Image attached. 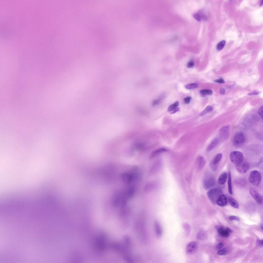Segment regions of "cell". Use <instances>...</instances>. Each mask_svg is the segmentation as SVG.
<instances>
[{
  "label": "cell",
  "instance_id": "9",
  "mask_svg": "<svg viewBox=\"0 0 263 263\" xmlns=\"http://www.w3.org/2000/svg\"><path fill=\"white\" fill-rule=\"evenodd\" d=\"M249 192L252 197L258 203L262 204L263 203V198L261 195L253 188L249 189Z\"/></svg>",
  "mask_w": 263,
  "mask_h": 263
},
{
  "label": "cell",
  "instance_id": "19",
  "mask_svg": "<svg viewBox=\"0 0 263 263\" xmlns=\"http://www.w3.org/2000/svg\"><path fill=\"white\" fill-rule=\"evenodd\" d=\"M167 149L164 148L159 149L152 152L151 155L150 157L151 158H153L159 154L162 153L167 152Z\"/></svg>",
  "mask_w": 263,
  "mask_h": 263
},
{
  "label": "cell",
  "instance_id": "29",
  "mask_svg": "<svg viewBox=\"0 0 263 263\" xmlns=\"http://www.w3.org/2000/svg\"><path fill=\"white\" fill-rule=\"evenodd\" d=\"M227 253V250L225 249H223L219 250L217 252V254L220 255H225Z\"/></svg>",
  "mask_w": 263,
  "mask_h": 263
},
{
  "label": "cell",
  "instance_id": "41",
  "mask_svg": "<svg viewBox=\"0 0 263 263\" xmlns=\"http://www.w3.org/2000/svg\"><path fill=\"white\" fill-rule=\"evenodd\" d=\"M225 229L226 231L229 233L232 232V230L229 228H226Z\"/></svg>",
  "mask_w": 263,
  "mask_h": 263
},
{
  "label": "cell",
  "instance_id": "5",
  "mask_svg": "<svg viewBox=\"0 0 263 263\" xmlns=\"http://www.w3.org/2000/svg\"><path fill=\"white\" fill-rule=\"evenodd\" d=\"M230 160L234 164H238L243 161V156L241 152L235 151L232 152L230 155Z\"/></svg>",
  "mask_w": 263,
  "mask_h": 263
},
{
  "label": "cell",
  "instance_id": "33",
  "mask_svg": "<svg viewBox=\"0 0 263 263\" xmlns=\"http://www.w3.org/2000/svg\"><path fill=\"white\" fill-rule=\"evenodd\" d=\"M194 16L195 18L198 21H200L201 20V17L200 15L198 14H195L194 15Z\"/></svg>",
  "mask_w": 263,
  "mask_h": 263
},
{
  "label": "cell",
  "instance_id": "6",
  "mask_svg": "<svg viewBox=\"0 0 263 263\" xmlns=\"http://www.w3.org/2000/svg\"><path fill=\"white\" fill-rule=\"evenodd\" d=\"M215 184V179L212 175H207L204 178L203 181V186L205 189H209L214 186Z\"/></svg>",
  "mask_w": 263,
  "mask_h": 263
},
{
  "label": "cell",
  "instance_id": "12",
  "mask_svg": "<svg viewBox=\"0 0 263 263\" xmlns=\"http://www.w3.org/2000/svg\"><path fill=\"white\" fill-rule=\"evenodd\" d=\"M228 203V199L225 195L222 194L218 199L216 203L218 206L223 207L227 205Z\"/></svg>",
  "mask_w": 263,
  "mask_h": 263
},
{
  "label": "cell",
  "instance_id": "3",
  "mask_svg": "<svg viewBox=\"0 0 263 263\" xmlns=\"http://www.w3.org/2000/svg\"><path fill=\"white\" fill-rule=\"evenodd\" d=\"M207 194L211 202L215 204L217 199L223 194V191L219 188H215L209 190Z\"/></svg>",
  "mask_w": 263,
  "mask_h": 263
},
{
  "label": "cell",
  "instance_id": "32",
  "mask_svg": "<svg viewBox=\"0 0 263 263\" xmlns=\"http://www.w3.org/2000/svg\"><path fill=\"white\" fill-rule=\"evenodd\" d=\"M191 99L190 97L188 96L186 97L184 99V101L185 103L186 104L189 103Z\"/></svg>",
  "mask_w": 263,
  "mask_h": 263
},
{
  "label": "cell",
  "instance_id": "27",
  "mask_svg": "<svg viewBox=\"0 0 263 263\" xmlns=\"http://www.w3.org/2000/svg\"><path fill=\"white\" fill-rule=\"evenodd\" d=\"M200 93L203 95H210L212 94V90L209 89H203L200 91Z\"/></svg>",
  "mask_w": 263,
  "mask_h": 263
},
{
  "label": "cell",
  "instance_id": "7",
  "mask_svg": "<svg viewBox=\"0 0 263 263\" xmlns=\"http://www.w3.org/2000/svg\"><path fill=\"white\" fill-rule=\"evenodd\" d=\"M246 140L245 135L241 132L237 133L233 139L234 144L237 145H239L244 144Z\"/></svg>",
  "mask_w": 263,
  "mask_h": 263
},
{
  "label": "cell",
  "instance_id": "21",
  "mask_svg": "<svg viewBox=\"0 0 263 263\" xmlns=\"http://www.w3.org/2000/svg\"><path fill=\"white\" fill-rule=\"evenodd\" d=\"M228 189L229 193L230 194H233L232 186V180L231 173L229 172L228 174Z\"/></svg>",
  "mask_w": 263,
  "mask_h": 263
},
{
  "label": "cell",
  "instance_id": "15",
  "mask_svg": "<svg viewBox=\"0 0 263 263\" xmlns=\"http://www.w3.org/2000/svg\"><path fill=\"white\" fill-rule=\"evenodd\" d=\"M198 168L200 170L202 169L206 164V161L205 159L202 156H200L197 159Z\"/></svg>",
  "mask_w": 263,
  "mask_h": 263
},
{
  "label": "cell",
  "instance_id": "17",
  "mask_svg": "<svg viewBox=\"0 0 263 263\" xmlns=\"http://www.w3.org/2000/svg\"><path fill=\"white\" fill-rule=\"evenodd\" d=\"M227 177L228 174L226 173H223L221 174L218 179V183L220 185L224 184L226 181Z\"/></svg>",
  "mask_w": 263,
  "mask_h": 263
},
{
  "label": "cell",
  "instance_id": "20",
  "mask_svg": "<svg viewBox=\"0 0 263 263\" xmlns=\"http://www.w3.org/2000/svg\"><path fill=\"white\" fill-rule=\"evenodd\" d=\"M228 200L230 205L233 207L236 208H239V204L237 201L234 198L232 197H229L228 198Z\"/></svg>",
  "mask_w": 263,
  "mask_h": 263
},
{
  "label": "cell",
  "instance_id": "30",
  "mask_svg": "<svg viewBox=\"0 0 263 263\" xmlns=\"http://www.w3.org/2000/svg\"><path fill=\"white\" fill-rule=\"evenodd\" d=\"M229 218L230 220L231 221L235 220L239 221L240 220V219L238 217L235 216H230L229 217Z\"/></svg>",
  "mask_w": 263,
  "mask_h": 263
},
{
  "label": "cell",
  "instance_id": "8",
  "mask_svg": "<svg viewBox=\"0 0 263 263\" xmlns=\"http://www.w3.org/2000/svg\"><path fill=\"white\" fill-rule=\"evenodd\" d=\"M236 169L240 174L245 173L248 170L249 165L248 162L243 161L238 164H236L235 166Z\"/></svg>",
  "mask_w": 263,
  "mask_h": 263
},
{
  "label": "cell",
  "instance_id": "25",
  "mask_svg": "<svg viewBox=\"0 0 263 263\" xmlns=\"http://www.w3.org/2000/svg\"><path fill=\"white\" fill-rule=\"evenodd\" d=\"M198 86V85L197 84L195 83H192L186 85L185 87L187 89H190L197 88Z\"/></svg>",
  "mask_w": 263,
  "mask_h": 263
},
{
  "label": "cell",
  "instance_id": "38",
  "mask_svg": "<svg viewBox=\"0 0 263 263\" xmlns=\"http://www.w3.org/2000/svg\"><path fill=\"white\" fill-rule=\"evenodd\" d=\"M257 245L259 246H263V240H258L257 241Z\"/></svg>",
  "mask_w": 263,
  "mask_h": 263
},
{
  "label": "cell",
  "instance_id": "26",
  "mask_svg": "<svg viewBox=\"0 0 263 263\" xmlns=\"http://www.w3.org/2000/svg\"><path fill=\"white\" fill-rule=\"evenodd\" d=\"M179 103L178 101L175 102L174 103L170 105L168 109V112L171 111L173 109L176 108L179 105Z\"/></svg>",
  "mask_w": 263,
  "mask_h": 263
},
{
  "label": "cell",
  "instance_id": "24",
  "mask_svg": "<svg viewBox=\"0 0 263 263\" xmlns=\"http://www.w3.org/2000/svg\"><path fill=\"white\" fill-rule=\"evenodd\" d=\"M226 43L225 40H223L219 42L217 45V50L219 51L222 50L225 46Z\"/></svg>",
  "mask_w": 263,
  "mask_h": 263
},
{
  "label": "cell",
  "instance_id": "11",
  "mask_svg": "<svg viewBox=\"0 0 263 263\" xmlns=\"http://www.w3.org/2000/svg\"><path fill=\"white\" fill-rule=\"evenodd\" d=\"M198 248V244L195 241L188 243L186 246V252L188 255H192L196 252Z\"/></svg>",
  "mask_w": 263,
  "mask_h": 263
},
{
  "label": "cell",
  "instance_id": "14",
  "mask_svg": "<svg viewBox=\"0 0 263 263\" xmlns=\"http://www.w3.org/2000/svg\"><path fill=\"white\" fill-rule=\"evenodd\" d=\"M215 228L217 230L220 236L223 237L228 238L229 236V233L227 232L225 229H224L223 227H218L216 226Z\"/></svg>",
  "mask_w": 263,
  "mask_h": 263
},
{
  "label": "cell",
  "instance_id": "4",
  "mask_svg": "<svg viewBox=\"0 0 263 263\" xmlns=\"http://www.w3.org/2000/svg\"><path fill=\"white\" fill-rule=\"evenodd\" d=\"M248 179L250 183L254 185H257L261 182V174L257 170L251 171L249 174Z\"/></svg>",
  "mask_w": 263,
  "mask_h": 263
},
{
  "label": "cell",
  "instance_id": "13",
  "mask_svg": "<svg viewBox=\"0 0 263 263\" xmlns=\"http://www.w3.org/2000/svg\"><path fill=\"white\" fill-rule=\"evenodd\" d=\"M154 231L156 236L158 238L161 237L162 234V230L159 223L156 221L154 224Z\"/></svg>",
  "mask_w": 263,
  "mask_h": 263
},
{
  "label": "cell",
  "instance_id": "22",
  "mask_svg": "<svg viewBox=\"0 0 263 263\" xmlns=\"http://www.w3.org/2000/svg\"><path fill=\"white\" fill-rule=\"evenodd\" d=\"M213 107L210 106H208L206 108L204 109L200 114L201 116H203L213 111Z\"/></svg>",
  "mask_w": 263,
  "mask_h": 263
},
{
  "label": "cell",
  "instance_id": "23",
  "mask_svg": "<svg viewBox=\"0 0 263 263\" xmlns=\"http://www.w3.org/2000/svg\"><path fill=\"white\" fill-rule=\"evenodd\" d=\"M183 227L185 230L186 235L187 236L189 235L191 231V227L187 223H184L183 224Z\"/></svg>",
  "mask_w": 263,
  "mask_h": 263
},
{
  "label": "cell",
  "instance_id": "34",
  "mask_svg": "<svg viewBox=\"0 0 263 263\" xmlns=\"http://www.w3.org/2000/svg\"><path fill=\"white\" fill-rule=\"evenodd\" d=\"M258 113L262 118L263 117V106H262L258 110Z\"/></svg>",
  "mask_w": 263,
  "mask_h": 263
},
{
  "label": "cell",
  "instance_id": "39",
  "mask_svg": "<svg viewBox=\"0 0 263 263\" xmlns=\"http://www.w3.org/2000/svg\"><path fill=\"white\" fill-rule=\"evenodd\" d=\"M160 99H159L155 100L153 102V105L154 106L156 105L160 102Z\"/></svg>",
  "mask_w": 263,
  "mask_h": 263
},
{
  "label": "cell",
  "instance_id": "43",
  "mask_svg": "<svg viewBox=\"0 0 263 263\" xmlns=\"http://www.w3.org/2000/svg\"><path fill=\"white\" fill-rule=\"evenodd\" d=\"M260 227H261V228H262V230H263V225L262 224H261L260 225Z\"/></svg>",
  "mask_w": 263,
  "mask_h": 263
},
{
  "label": "cell",
  "instance_id": "36",
  "mask_svg": "<svg viewBox=\"0 0 263 263\" xmlns=\"http://www.w3.org/2000/svg\"><path fill=\"white\" fill-rule=\"evenodd\" d=\"M215 82L220 84H223L225 83V81L222 79L216 80H215Z\"/></svg>",
  "mask_w": 263,
  "mask_h": 263
},
{
  "label": "cell",
  "instance_id": "31",
  "mask_svg": "<svg viewBox=\"0 0 263 263\" xmlns=\"http://www.w3.org/2000/svg\"><path fill=\"white\" fill-rule=\"evenodd\" d=\"M194 65V63L193 61H190L188 62L187 64V66L188 68H191L193 67Z\"/></svg>",
  "mask_w": 263,
  "mask_h": 263
},
{
  "label": "cell",
  "instance_id": "28",
  "mask_svg": "<svg viewBox=\"0 0 263 263\" xmlns=\"http://www.w3.org/2000/svg\"><path fill=\"white\" fill-rule=\"evenodd\" d=\"M205 237V234L203 232H199L197 235V238L198 239L202 240Z\"/></svg>",
  "mask_w": 263,
  "mask_h": 263
},
{
  "label": "cell",
  "instance_id": "2",
  "mask_svg": "<svg viewBox=\"0 0 263 263\" xmlns=\"http://www.w3.org/2000/svg\"><path fill=\"white\" fill-rule=\"evenodd\" d=\"M107 236L104 233L100 234L97 238L95 243V248L96 250L99 252H103L107 248Z\"/></svg>",
  "mask_w": 263,
  "mask_h": 263
},
{
  "label": "cell",
  "instance_id": "1",
  "mask_svg": "<svg viewBox=\"0 0 263 263\" xmlns=\"http://www.w3.org/2000/svg\"><path fill=\"white\" fill-rule=\"evenodd\" d=\"M50 214L47 209L32 208L15 216L12 233L17 249L32 256L50 251Z\"/></svg>",
  "mask_w": 263,
  "mask_h": 263
},
{
  "label": "cell",
  "instance_id": "16",
  "mask_svg": "<svg viewBox=\"0 0 263 263\" xmlns=\"http://www.w3.org/2000/svg\"><path fill=\"white\" fill-rule=\"evenodd\" d=\"M230 126L229 125L224 126L220 130V134L224 138H228V135Z\"/></svg>",
  "mask_w": 263,
  "mask_h": 263
},
{
  "label": "cell",
  "instance_id": "10",
  "mask_svg": "<svg viewBox=\"0 0 263 263\" xmlns=\"http://www.w3.org/2000/svg\"><path fill=\"white\" fill-rule=\"evenodd\" d=\"M222 158V154H217L213 159L210 164V166L213 171H216L219 162Z\"/></svg>",
  "mask_w": 263,
  "mask_h": 263
},
{
  "label": "cell",
  "instance_id": "18",
  "mask_svg": "<svg viewBox=\"0 0 263 263\" xmlns=\"http://www.w3.org/2000/svg\"><path fill=\"white\" fill-rule=\"evenodd\" d=\"M218 139L217 138L215 139L211 142L207 147V151L208 152L212 150L215 148L217 145L218 144Z\"/></svg>",
  "mask_w": 263,
  "mask_h": 263
},
{
  "label": "cell",
  "instance_id": "42",
  "mask_svg": "<svg viewBox=\"0 0 263 263\" xmlns=\"http://www.w3.org/2000/svg\"><path fill=\"white\" fill-rule=\"evenodd\" d=\"M220 92L222 94H224L225 93V90L224 89H222L220 90Z\"/></svg>",
  "mask_w": 263,
  "mask_h": 263
},
{
  "label": "cell",
  "instance_id": "37",
  "mask_svg": "<svg viewBox=\"0 0 263 263\" xmlns=\"http://www.w3.org/2000/svg\"><path fill=\"white\" fill-rule=\"evenodd\" d=\"M223 243H220L217 245L216 246V248L218 249H221L223 247Z\"/></svg>",
  "mask_w": 263,
  "mask_h": 263
},
{
  "label": "cell",
  "instance_id": "35",
  "mask_svg": "<svg viewBox=\"0 0 263 263\" xmlns=\"http://www.w3.org/2000/svg\"><path fill=\"white\" fill-rule=\"evenodd\" d=\"M180 110V109L178 107H177L176 108H175L174 109H173L171 112V114H173L175 113H176L177 112L179 111Z\"/></svg>",
  "mask_w": 263,
  "mask_h": 263
},
{
  "label": "cell",
  "instance_id": "40",
  "mask_svg": "<svg viewBox=\"0 0 263 263\" xmlns=\"http://www.w3.org/2000/svg\"><path fill=\"white\" fill-rule=\"evenodd\" d=\"M258 94V92H252V93L249 94H248V95H257Z\"/></svg>",
  "mask_w": 263,
  "mask_h": 263
}]
</instances>
